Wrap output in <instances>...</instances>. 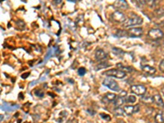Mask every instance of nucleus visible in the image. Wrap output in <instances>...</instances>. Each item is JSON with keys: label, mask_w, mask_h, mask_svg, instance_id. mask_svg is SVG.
I'll return each instance as SVG.
<instances>
[{"label": "nucleus", "mask_w": 164, "mask_h": 123, "mask_svg": "<svg viewBox=\"0 0 164 123\" xmlns=\"http://www.w3.org/2000/svg\"><path fill=\"white\" fill-rule=\"evenodd\" d=\"M143 23V19L140 17L137 16V15L133 14L131 17H130L128 19L125 21L124 23H122V26L125 28H128V27L135 26H139Z\"/></svg>", "instance_id": "nucleus-1"}, {"label": "nucleus", "mask_w": 164, "mask_h": 123, "mask_svg": "<svg viewBox=\"0 0 164 123\" xmlns=\"http://www.w3.org/2000/svg\"><path fill=\"white\" fill-rule=\"evenodd\" d=\"M104 74L106 76L118 79H123L126 76V73H125L124 71H121L119 69H110V70H108L107 71H105Z\"/></svg>", "instance_id": "nucleus-2"}, {"label": "nucleus", "mask_w": 164, "mask_h": 123, "mask_svg": "<svg viewBox=\"0 0 164 123\" xmlns=\"http://www.w3.org/2000/svg\"><path fill=\"white\" fill-rule=\"evenodd\" d=\"M103 85L104 86H106L107 88H108L109 89L115 92L120 91V87L118 85V84L117 83V81H115L113 79L110 78H106L103 80Z\"/></svg>", "instance_id": "nucleus-3"}, {"label": "nucleus", "mask_w": 164, "mask_h": 123, "mask_svg": "<svg viewBox=\"0 0 164 123\" xmlns=\"http://www.w3.org/2000/svg\"><path fill=\"white\" fill-rule=\"evenodd\" d=\"M111 18L116 23H122V24L124 23L126 20L125 14L122 11H118V10H117V11H115V12L112 13Z\"/></svg>", "instance_id": "nucleus-4"}, {"label": "nucleus", "mask_w": 164, "mask_h": 123, "mask_svg": "<svg viewBox=\"0 0 164 123\" xmlns=\"http://www.w3.org/2000/svg\"><path fill=\"white\" fill-rule=\"evenodd\" d=\"M164 35L163 32L159 29H151L148 32V37L152 40H157L162 38Z\"/></svg>", "instance_id": "nucleus-5"}, {"label": "nucleus", "mask_w": 164, "mask_h": 123, "mask_svg": "<svg viewBox=\"0 0 164 123\" xmlns=\"http://www.w3.org/2000/svg\"><path fill=\"white\" fill-rule=\"evenodd\" d=\"M130 89L132 91V93H134L138 96L145 95V93H146V87L142 85H132Z\"/></svg>", "instance_id": "nucleus-6"}, {"label": "nucleus", "mask_w": 164, "mask_h": 123, "mask_svg": "<svg viewBox=\"0 0 164 123\" xmlns=\"http://www.w3.org/2000/svg\"><path fill=\"white\" fill-rule=\"evenodd\" d=\"M143 34V29L140 27H133L126 30V35L129 37H140Z\"/></svg>", "instance_id": "nucleus-7"}, {"label": "nucleus", "mask_w": 164, "mask_h": 123, "mask_svg": "<svg viewBox=\"0 0 164 123\" xmlns=\"http://www.w3.org/2000/svg\"><path fill=\"white\" fill-rule=\"evenodd\" d=\"M123 109H124V112H125L126 115L130 116L132 115V114H134V113H138V112L140 111V108L139 104H136V105L135 106H130V105L125 106V107L123 108Z\"/></svg>", "instance_id": "nucleus-8"}, {"label": "nucleus", "mask_w": 164, "mask_h": 123, "mask_svg": "<svg viewBox=\"0 0 164 123\" xmlns=\"http://www.w3.org/2000/svg\"><path fill=\"white\" fill-rule=\"evenodd\" d=\"M113 6L115 8L118 10V11H121V10H126L128 8V3L125 0H118L116 1L114 3H113Z\"/></svg>", "instance_id": "nucleus-9"}, {"label": "nucleus", "mask_w": 164, "mask_h": 123, "mask_svg": "<svg viewBox=\"0 0 164 123\" xmlns=\"http://www.w3.org/2000/svg\"><path fill=\"white\" fill-rule=\"evenodd\" d=\"M117 98V95L115 93H106L105 95L103 96L102 98V102L105 104H108V103H110L112 102L115 100V98Z\"/></svg>", "instance_id": "nucleus-10"}, {"label": "nucleus", "mask_w": 164, "mask_h": 123, "mask_svg": "<svg viewBox=\"0 0 164 123\" xmlns=\"http://www.w3.org/2000/svg\"><path fill=\"white\" fill-rule=\"evenodd\" d=\"M95 58L98 61H103L108 58V54L103 49H97L95 52Z\"/></svg>", "instance_id": "nucleus-11"}, {"label": "nucleus", "mask_w": 164, "mask_h": 123, "mask_svg": "<svg viewBox=\"0 0 164 123\" xmlns=\"http://www.w3.org/2000/svg\"><path fill=\"white\" fill-rule=\"evenodd\" d=\"M141 69H142V71L145 72V74H147V75H154V74L156 72V69L154 67H153V66H150V65H145V66H141Z\"/></svg>", "instance_id": "nucleus-12"}, {"label": "nucleus", "mask_w": 164, "mask_h": 123, "mask_svg": "<svg viewBox=\"0 0 164 123\" xmlns=\"http://www.w3.org/2000/svg\"><path fill=\"white\" fill-rule=\"evenodd\" d=\"M153 100H154V103L158 107H161V108L164 107L163 100H162V97L159 94H155L154 96H153Z\"/></svg>", "instance_id": "nucleus-13"}, {"label": "nucleus", "mask_w": 164, "mask_h": 123, "mask_svg": "<svg viewBox=\"0 0 164 123\" xmlns=\"http://www.w3.org/2000/svg\"><path fill=\"white\" fill-rule=\"evenodd\" d=\"M124 103H125V98H122L120 96H117L115 100L113 101V104L115 106V108H122Z\"/></svg>", "instance_id": "nucleus-14"}, {"label": "nucleus", "mask_w": 164, "mask_h": 123, "mask_svg": "<svg viewBox=\"0 0 164 123\" xmlns=\"http://www.w3.org/2000/svg\"><path fill=\"white\" fill-rule=\"evenodd\" d=\"M154 121L156 123H164V115L162 111H158L154 117Z\"/></svg>", "instance_id": "nucleus-15"}, {"label": "nucleus", "mask_w": 164, "mask_h": 123, "mask_svg": "<svg viewBox=\"0 0 164 123\" xmlns=\"http://www.w3.org/2000/svg\"><path fill=\"white\" fill-rule=\"evenodd\" d=\"M140 100L142 101L143 103H146V104H150V103H154L153 97L151 95H150V94H145V95L141 96Z\"/></svg>", "instance_id": "nucleus-16"}, {"label": "nucleus", "mask_w": 164, "mask_h": 123, "mask_svg": "<svg viewBox=\"0 0 164 123\" xmlns=\"http://www.w3.org/2000/svg\"><path fill=\"white\" fill-rule=\"evenodd\" d=\"M118 67L119 70L124 71L125 73H126V72H130V71H133V68H131V66H122V65H121V64H118Z\"/></svg>", "instance_id": "nucleus-17"}, {"label": "nucleus", "mask_w": 164, "mask_h": 123, "mask_svg": "<svg viewBox=\"0 0 164 123\" xmlns=\"http://www.w3.org/2000/svg\"><path fill=\"white\" fill-rule=\"evenodd\" d=\"M136 97H135V95H129L128 97H126V98H125V102L126 103H134L136 102Z\"/></svg>", "instance_id": "nucleus-18"}, {"label": "nucleus", "mask_w": 164, "mask_h": 123, "mask_svg": "<svg viewBox=\"0 0 164 123\" xmlns=\"http://www.w3.org/2000/svg\"><path fill=\"white\" fill-rule=\"evenodd\" d=\"M113 113L116 116H123L125 114V112H124V109L122 108H115Z\"/></svg>", "instance_id": "nucleus-19"}, {"label": "nucleus", "mask_w": 164, "mask_h": 123, "mask_svg": "<svg viewBox=\"0 0 164 123\" xmlns=\"http://www.w3.org/2000/svg\"><path fill=\"white\" fill-rule=\"evenodd\" d=\"M145 4L148 5L150 7H154L158 4V1H154V0H150V1H145Z\"/></svg>", "instance_id": "nucleus-20"}, {"label": "nucleus", "mask_w": 164, "mask_h": 123, "mask_svg": "<svg viewBox=\"0 0 164 123\" xmlns=\"http://www.w3.org/2000/svg\"><path fill=\"white\" fill-rule=\"evenodd\" d=\"M17 29L19 30H24L25 27H26V24H25V22H23V21H21V20H19V21H17Z\"/></svg>", "instance_id": "nucleus-21"}, {"label": "nucleus", "mask_w": 164, "mask_h": 123, "mask_svg": "<svg viewBox=\"0 0 164 123\" xmlns=\"http://www.w3.org/2000/svg\"><path fill=\"white\" fill-rule=\"evenodd\" d=\"M34 94H35L37 97L42 98V97H44V91L42 90V89H36V90L34 91Z\"/></svg>", "instance_id": "nucleus-22"}, {"label": "nucleus", "mask_w": 164, "mask_h": 123, "mask_svg": "<svg viewBox=\"0 0 164 123\" xmlns=\"http://www.w3.org/2000/svg\"><path fill=\"white\" fill-rule=\"evenodd\" d=\"M155 12H156V15H157L158 17H162V16H164V9H162V8H158V9L155 11Z\"/></svg>", "instance_id": "nucleus-23"}, {"label": "nucleus", "mask_w": 164, "mask_h": 123, "mask_svg": "<svg viewBox=\"0 0 164 123\" xmlns=\"http://www.w3.org/2000/svg\"><path fill=\"white\" fill-rule=\"evenodd\" d=\"M101 117L103 118V119H104L105 121H111V117L108 114H106V113H101L100 115H99Z\"/></svg>", "instance_id": "nucleus-24"}, {"label": "nucleus", "mask_w": 164, "mask_h": 123, "mask_svg": "<svg viewBox=\"0 0 164 123\" xmlns=\"http://www.w3.org/2000/svg\"><path fill=\"white\" fill-rule=\"evenodd\" d=\"M86 73V70L85 67H81V68L78 69V75L79 76H84L85 74Z\"/></svg>", "instance_id": "nucleus-25"}, {"label": "nucleus", "mask_w": 164, "mask_h": 123, "mask_svg": "<svg viewBox=\"0 0 164 123\" xmlns=\"http://www.w3.org/2000/svg\"><path fill=\"white\" fill-rule=\"evenodd\" d=\"M159 69H160V71H162V72H164V59L163 60H162V62H160Z\"/></svg>", "instance_id": "nucleus-26"}, {"label": "nucleus", "mask_w": 164, "mask_h": 123, "mask_svg": "<svg viewBox=\"0 0 164 123\" xmlns=\"http://www.w3.org/2000/svg\"><path fill=\"white\" fill-rule=\"evenodd\" d=\"M126 95H127V93H126V91H125V90L121 91L120 94H119V96H120V97H122V98L126 97Z\"/></svg>", "instance_id": "nucleus-27"}, {"label": "nucleus", "mask_w": 164, "mask_h": 123, "mask_svg": "<svg viewBox=\"0 0 164 123\" xmlns=\"http://www.w3.org/2000/svg\"><path fill=\"white\" fill-rule=\"evenodd\" d=\"M29 75H30V73H29V72H27L26 74H25V75H22V78H23V79H26V77H27V76H29Z\"/></svg>", "instance_id": "nucleus-28"}, {"label": "nucleus", "mask_w": 164, "mask_h": 123, "mask_svg": "<svg viewBox=\"0 0 164 123\" xmlns=\"http://www.w3.org/2000/svg\"><path fill=\"white\" fill-rule=\"evenodd\" d=\"M3 119H4V116L2 115V114H0V121L3 120Z\"/></svg>", "instance_id": "nucleus-29"}, {"label": "nucleus", "mask_w": 164, "mask_h": 123, "mask_svg": "<svg viewBox=\"0 0 164 123\" xmlns=\"http://www.w3.org/2000/svg\"><path fill=\"white\" fill-rule=\"evenodd\" d=\"M55 2L56 4H59V3H61L62 1H61V0H57V2H56V1H55V2Z\"/></svg>", "instance_id": "nucleus-30"}, {"label": "nucleus", "mask_w": 164, "mask_h": 123, "mask_svg": "<svg viewBox=\"0 0 164 123\" xmlns=\"http://www.w3.org/2000/svg\"><path fill=\"white\" fill-rule=\"evenodd\" d=\"M162 94H163V95H164V87L162 89Z\"/></svg>", "instance_id": "nucleus-31"}]
</instances>
